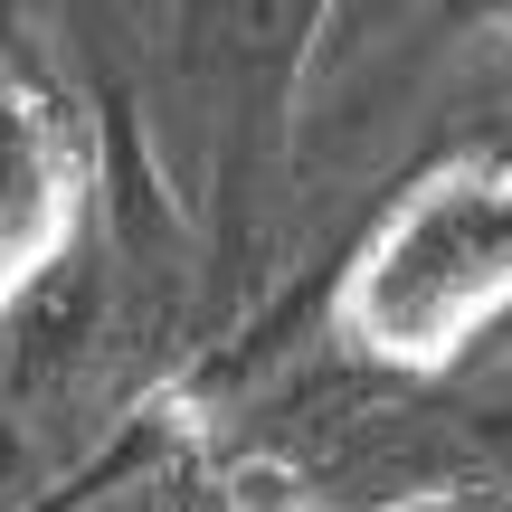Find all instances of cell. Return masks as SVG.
<instances>
[{"label":"cell","instance_id":"3","mask_svg":"<svg viewBox=\"0 0 512 512\" xmlns=\"http://www.w3.org/2000/svg\"><path fill=\"white\" fill-rule=\"evenodd\" d=\"M370 512H503V503H475V494H389Z\"/></svg>","mask_w":512,"mask_h":512},{"label":"cell","instance_id":"1","mask_svg":"<svg viewBox=\"0 0 512 512\" xmlns=\"http://www.w3.org/2000/svg\"><path fill=\"white\" fill-rule=\"evenodd\" d=\"M503 313H512V162L503 152L427 162L342 266V342L380 370L437 380Z\"/></svg>","mask_w":512,"mask_h":512},{"label":"cell","instance_id":"2","mask_svg":"<svg viewBox=\"0 0 512 512\" xmlns=\"http://www.w3.org/2000/svg\"><path fill=\"white\" fill-rule=\"evenodd\" d=\"M86 228V152L48 86L0 76V323L29 304V285Z\"/></svg>","mask_w":512,"mask_h":512}]
</instances>
